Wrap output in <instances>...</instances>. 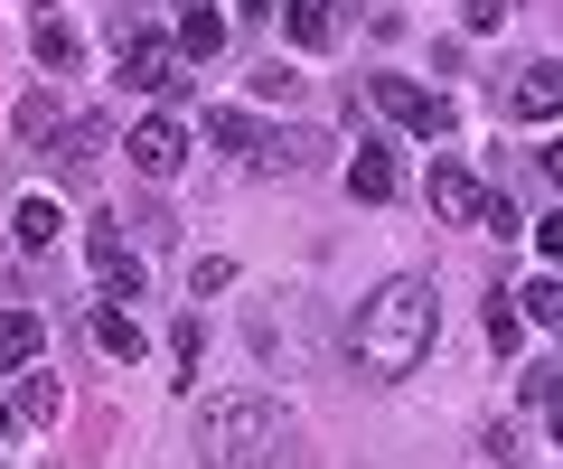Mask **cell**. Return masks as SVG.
Masks as SVG:
<instances>
[{"instance_id": "obj_1", "label": "cell", "mask_w": 563, "mask_h": 469, "mask_svg": "<svg viewBox=\"0 0 563 469\" xmlns=\"http://www.w3.org/2000/svg\"><path fill=\"white\" fill-rule=\"evenodd\" d=\"M432 338H442V301H432V282H413V272H395L385 291H366L357 328H347V347H357V367L376 376V386L413 376L422 357H432Z\"/></svg>"}, {"instance_id": "obj_2", "label": "cell", "mask_w": 563, "mask_h": 469, "mask_svg": "<svg viewBox=\"0 0 563 469\" xmlns=\"http://www.w3.org/2000/svg\"><path fill=\"white\" fill-rule=\"evenodd\" d=\"M282 450V413L263 394H217L198 413V469H273Z\"/></svg>"}, {"instance_id": "obj_3", "label": "cell", "mask_w": 563, "mask_h": 469, "mask_svg": "<svg viewBox=\"0 0 563 469\" xmlns=\"http://www.w3.org/2000/svg\"><path fill=\"white\" fill-rule=\"evenodd\" d=\"M113 47H122V85H132V94H188V57L161 47L132 10H113Z\"/></svg>"}, {"instance_id": "obj_4", "label": "cell", "mask_w": 563, "mask_h": 469, "mask_svg": "<svg viewBox=\"0 0 563 469\" xmlns=\"http://www.w3.org/2000/svg\"><path fill=\"white\" fill-rule=\"evenodd\" d=\"M376 113H395L404 132H422V142H442L461 113H451V94H422L413 76H376Z\"/></svg>"}, {"instance_id": "obj_5", "label": "cell", "mask_w": 563, "mask_h": 469, "mask_svg": "<svg viewBox=\"0 0 563 469\" xmlns=\"http://www.w3.org/2000/svg\"><path fill=\"white\" fill-rule=\"evenodd\" d=\"M179 160H188V132L169 123V113L132 123V169H141V179H179Z\"/></svg>"}, {"instance_id": "obj_6", "label": "cell", "mask_w": 563, "mask_h": 469, "mask_svg": "<svg viewBox=\"0 0 563 469\" xmlns=\"http://www.w3.org/2000/svg\"><path fill=\"white\" fill-rule=\"evenodd\" d=\"M85 254H95V282H103V301H141V254L122 245L113 225H95V235H85Z\"/></svg>"}, {"instance_id": "obj_7", "label": "cell", "mask_w": 563, "mask_h": 469, "mask_svg": "<svg viewBox=\"0 0 563 469\" xmlns=\"http://www.w3.org/2000/svg\"><path fill=\"white\" fill-rule=\"evenodd\" d=\"M479 206H488V188L470 179L461 160H432V216H451V225H479Z\"/></svg>"}, {"instance_id": "obj_8", "label": "cell", "mask_w": 563, "mask_h": 469, "mask_svg": "<svg viewBox=\"0 0 563 469\" xmlns=\"http://www.w3.org/2000/svg\"><path fill=\"white\" fill-rule=\"evenodd\" d=\"M38 347H47V320H38V310H0V376L38 367Z\"/></svg>"}, {"instance_id": "obj_9", "label": "cell", "mask_w": 563, "mask_h": 469, "mask_svg": "<svg viewBox=\"0 0 563 469\" xmlns=\"http://www.w3.org/2000/svg\"><path fill=\"white\" fill-rule=\"evenodd\" d=\"M282 29H291V47H329V38L347 29V0H291Z\"/></svg>"}, {"instance_id": "obj_10", "label": "cell", "mask_w": 563, "mask_h": 469, "mask_svg": "<svg viewBox=\"0 0 563 469\" xmlns=\"http://www.w3.org/2000/svg\"><path fill=\"white\" fill-rule=\"evenodd\" d=\"M347 188H357V198H395V188H404V169H395V150H385V142H357V160H347Z\"/></svg>"}, {"instance_id": "obj_11", "label": "cell", "mask_w": 563, "mask_h": 469, "mask_svg": "<svg viewBox=\"0 0 563 469\" xmlns=\"http://www.w3.org/2000/svg\"><path fill=\"white\" fill-rule=\"evenodd\" d=\"M507 103H517L526 123H554V113H563V66H526V76H517V94H507Z\"/></svg>"}, {"instance_id": "obj_12", "label": "cell", "mask_w": 563, "mask_h": 469, "mask_svg": "<svg viewBox=\"0 0 563 469\" xmlns=\"http://www.w3.org/2000/svg\"><path fill=\"white\" fill-rule=\"evenodd\" d=\"M29 47H38V66H76V29H66V10H38V20H29Z\"/></svg>"}, {"instance_id": "obj_13", "label": "cell", "mask_w": 563, "mask_h": 469, "mask_svg": "<svg viewBox=\"0 0 563 469\" xmlns=\"http://www.w3.org/2000/svg\"><path fill=\"white\" fill-rule=\"evenodd\" d=\"M103 150H113V132H103L95 113H85V123H66V179H95Z\"/></svg>"}, {"instance_id": "obj_14", "label": "cell", "mask_w": 563, "mask_h": 469, "mask_svg": "<svg viewBox=\"0 0 563 469\" xmlns=\"http://www.w3.org/2000/svg\"><path fill=\"white\" fill-rule=\"evenodd\" d=\"M217 47H225V20L207 10V0H188L179 10V57H217Z\"/></svg>"}, {"instance_id": "obj_15", "label": "cell", "mask_w": 563, "mask_h": 469, "mask_svg": "<svg viewBox=\"0 0 563 469\" xmlns=\"http://www.w3.org/2000/svg\"><path fill=\"white\" fill-rule=\"evenodd\" d=\"M95 347H103V357H141V320L103 301V310H95Z\"/></svg>"}, {"instance_id": "obj_16", "label": "cell", "mask_w": 563, "mask_h": 469, "mask_svg": "<svg viewBox=\"0 0 563 469\" xmlns=\"http://www.w3.org/2000/svg\"><path fill=\"white\" fill-rule=\"evenodd\" d=\"M57 225H66L57 198H29V206H20V254H47V245H57Z\"/></svg>"}, {"instance_id": "obj_17", "label": "cell", "mask_w": 563, "mask_h": 469, "mask_svg": "<svg viewBox=\"0 0 563 469\" xmlns=\"http://www.w3.org/2000/svg\"><path fill=\"white\" fill-rule=\"evenodd\" d=\"M10 413H20V423H57V413H66V386H57V376H29Z\"/></svg>"}, {"instance_id": "obj_18", "label": "cell", "mask_w": 563, "mask_h": 469, "mask_svg": "<svg viewBox=\"0 0 563 469\" xmlns=\"http://www.w3.org/2000/svg\"><path fill=\"white\" fill-rule=\"evenodd\" d=\"M47 132H57V94H20V150H47Z\"/></svg>"}, {"instance_id": "obj_19", "label": "cell", "mask_w": 563, "mask_h": 469, "mask_svg": "<svg viewBox=\"0 0 563 469\" xmlns=\"http://www.w3.org/2000/svg\"><path fill=\"white\" fill-rule=\"evenodd\" d=\"M207 142H225V150H244V160H254V142H263V132L244 123L235 103H217V113H207Z\"/></svg>"}, {"instance_id": "obj_20", "label": "cell", "mask_w": 563, "mask_h": 469, "mask_svg": "<svg viewBox=\"0 0 563 469\" xmlns=\"http://www.w3.org/2000/svg\"><path fill=\"white\" fill-rule=\"evenodd\" d=\"M517 320L554 328V320H563V291H554V282H526V291H517Z\"/></svg>"}, {"instance_id": "obj_21", "label": "cell", "mask_w": 563, "mask_h": 469, "mask_svg": "<svg viewBox=\"0 0 563 469\" xmlns=\"http://www.w3.org/2000/svg\"><path fill=\"white\" fill-rule=\"evenodd\" d=\"M225 282H235V264H225V254H198V264H188V291H198V301H217Z\"/></svg>"}, {"instance_id": "obj_22", "label": "cell", "mask_w": 563, "mask_h": 469, "mask_svg": "<svg viewBox=\"0 0 563 469\" xmlns=\"http://www.w3.org/2000/svg\"><path fill=\"white\" fill-rule=\"evenodd\" d=\"M169 357H179V376H198V357H207V328H198V320H179V328H169Z\"/></svg>"}, {"instance_id": "obj_23", "label": "cell", "mask_w": 563, "mask_h": 469, "mask_svg": "<svg viewBox=\"0 0 563 469\" xmlns=\"http://www.w3.org/2000/svg\"><path fill=\"white\" fill-rule=\"evenodd\" d=\"M554 376H563L554 357H536V367H526V404H536V413H554Z\"/></svg>"}, {"instance_id": "obj_24", "label": "cell", "mask_w": 563, "mask_h": 469, "mask_svg": "<svg viewBox=\"0 0 563 469\" xmlns=\"http://www.w3.org/2000/svg\"><path fill=\"white\" fill-rule=\"evenodd\" d=\"M488 338H498V347H517V338H526V320H517V301H507V291L488 301Z\"/></svg>"}, {"instance_id": "obj_25", "label": "cell", "mask_w": 563, "mask_h": 469, "mask_svg": "<svg viewBox=\"0 0 563 469\" xmlns=\"http://www.w3.org/2000/svg\"><path fill=\"white\" fill-rule=\"evenodd\" d=\"M254 94H282V103H291V94H301V76H291V66L273 57V66H263V76H254Z\"/></svg>"}, {"instance_id": "obj_26", "label": "cell", "mask_w": 563, "mask_h": 469, "mask_svg": "<svg viewBox=\"0 0 563 469\" xmlns=\"http://www.w3.org/2000/svg\"><path fill=\"white\" fill-rule=\"evenodd\" d=\"M235 10H282V0H235Z\"/></svg>"}, {"instance_id": "obj_27", "label": "cell", "mask_w": 563, "mask_h": 469, "mask_svg": "<svg viewBox=\"0 0 563 469\" xmlns=\"http://www.w3.org/2000/svg\"><path fill=\"white\" fill-rule=\"evenodd\" d=\"M0 432H10V413H0Z\"/></svg>"}]
</instances>
